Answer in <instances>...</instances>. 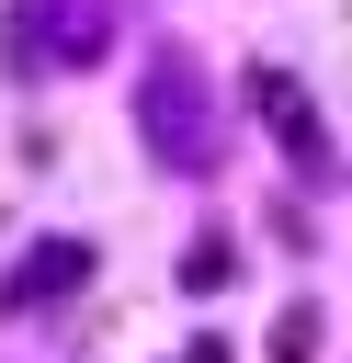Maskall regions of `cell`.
Segmentation results:
<instances>
[{"mask_svg":"<svg viewBox=\"0 0 352 363\" xmlns=\"http://www.w3.org/2000/svg\"><path fill=\"white\" fill-rule=\"evenodd\" d=\"M318 340H329L318 306H284V318H273V363H318Z\"/></svg>","mask_w":352,"mask_h":363,"instance_id":"obj_6","label":"cell"},{"mask_svg":"<svg viewBox=\"0 0 352 363\" xmlns=\"http://www.w3.org/2000/svg\"><path fill=\"white\" fill-rule=\"evenodd\" d=\"M136 136L170 159V170H216V113H204V68L182 45L148 57V91H136Z\"/></svg>","mask_w":352,"mask_h":363,"instance_id":"obj_1","label":"cell"},{"mask_svg":"<svg viewBox=\"0 0 352 363\" xmlns=\"http://www.w3.org/2000/svg\"><path fill=\"white\" fill-rule=\"evenodd\" d=\"M238 91H250V113H261V125H273V136L295 147V170H307V193H329V170H341V159H329V125L307 113V91H295L284 68H250Z\"/></svg>","mask_w":352,"mask_h":363,"instance_id":"obj_2","label":"cell"},{"mask_svg":"<svg viewBox=\"0 0 352 363\" xmlns=\"http://www.w3.org/2000/svg\"><path fill=\"white\" fill-rule=\"evenodd\" d=\"M79 284H91V238H34L23 272L0 284V306H57V295H79Z\"/></svg>","mask_w":352,"mask_h":363,"instance_id":"obj_4","label":"cell"},{"mask_svg":"<svg viewBox=\"0 0 352 363\" xmlns=\"http://www.w3.org/2000/svg\"><path fill=\"white\" fill-rule=\"evenodd\" d=\"M182 363H238V352L227 340H182Z\"/></svg>","mask_w":352,"mask_h":363,"instance_id":"obj_7","label":"cell"},{"mask_svg":"<svg viewBox=\"0 0 352 363\" xmlns=\"http://www.w3.org/2000/svg\"><path fill=\"white\" fill-rule=\"evenodd\" d=\"M114 45V0H34L23 11V57L34 68H91Z\"/></svg>","mask_w":352,"mask_h":363,"instance_id":"obj_3","label":"cell"},{"mask_svg":"<svg viewBox=\"0 0 352 363\" xmlns=\"http://www.w3.org/2000/svg\"><path fill=\"white\" fill-rule=\"evenodd\" d=\"M182 284H193V295H227V284H238V238H227V227H204V238L182 250Z\"/></svg>","mask_w":352,"mask_h":363,"instance_id":"obj_5","label":"cell"}]
</instances>
